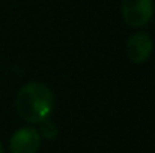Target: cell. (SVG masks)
<instances>
[{
	"instance_id": "1",
	"label": "cell",
	"mask_w": 155,
	"mask_h": 153,
	"mask_svg": "<svg viewBox=\"0 0 155 153\" xmlns=\"http://www.w3.org/2000/svg\"><path fill=\"white\" fill-rule=\"evenodd\" d=\"M54 105L53 92L42 83H29L20 89L15 108L20 117L29 123H42L48 119Z\"/></svg>"
},
{
	"instance_id": "2",
	"label": "cell",
	"mask_w": 155,
	"mask_h": 153,
	"mask_svg": "<svg viewBox=\"0 0 155 153\" xmlns=\"http://www.w3.org/2000/svg\"><path fill=\"white\" fill-rule=\"evenodd\" d=\"M120 9L130 27H142L154 15V0H122Z\"/></svg>"
},
{
	"instance_id": "3",
	"label": "cell",
	"mask_w": 155,
	"mask_h": 153,
	"mask_svg": "<svg viewBox=\"0 0 155 153\" xmlns=\"http://www.w3.org/2000/svg\"><path fill=\"white\" fill-rule=\"evenodd\" d=\"M41 146V135L33 128H21L12 137L9 143L11 153H36Z\"/></svg>"
},
{
	"instance_id": "4",
	"label": "cell",
	"mask_w": 155,
	"mask_h": 153,
	"mask_svg": "<svg viewBox=\"0 0 155 153\" xmlns=\"http://www.w3.org/2000/svg\"><path fill=\"white\" fill-rule=\"evenodd\" d=\"M152 39L148 33H134L127 41V56L133 63H143L149 59L152 53Z\"/></svg>"
},
{
	"instance_id": "5",
	"label": "cell",
	"mask_w": 155,
	"mask_h": 153,
	"mask_svg": "<svg viewBox=\"0 0 155 153\" xmlns=\"http://www.w3.org/2000/svg\"><path fill=\"white\" fill-rule=\"evenodd\" d=\"M41 134H42L45 138L51 140V138H54V137L57 135V128H56L51 122L47 119V120H44V122H42V126H41Z\"/></svg>"
},
{
	"instance_id": "6",
	"label": "cell",
	"mask_w": 155,
	"mask_h": 153,
	"mask_svg": "<svg viewBox=\"0 0 155 153\" xmlns=\"http://www.w3.org/2000/svg\"><path fill=\"white\" fill-rule=\"evenodd\" d=\"M0 153H3V147H2V144H0Z\"/></svg>"
}]
</instances>
